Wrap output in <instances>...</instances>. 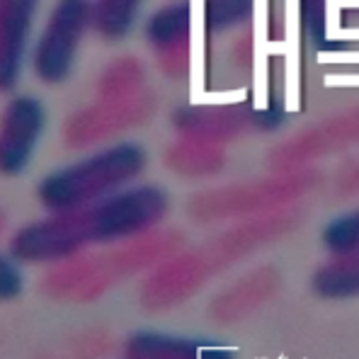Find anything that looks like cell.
I'll list each match as a JSON object with an SVG mask.
<instances>
[{"instance_id": "obj_1", "label": "cell", "mask_w": 359, "mask_h": 359, "mask_svg": "<svg viewBox=\"0 0 359 359\" xmlns=\"http://www.w3.org/2000/svg\"><path fill=\"white\" fill-rule=\"evenodd\" d=\"M170 209L158 184H129L83 209L51 214L13 236L10 252L18 262H56L88 245L129 241L156 229Z\"/></svg>"}, {"instance_id": "obj_2", "label": "cell", "mask_w": 359, "mask_h": 359, "mask_svg": "<svg viewBox=\"0 0 359 359\" xmlns=\"http://www.w3.org/2000/svg\"><path fill=\"white\" fill-rule=\"evenodd\" d=\"M146 149L136 141L109 144L41 177L36 199L49 214L90 207L134 184L146 170Z\"/></svg>"}, {"instance_id": "obj_3", "label": "cell", "mask_w": 359, "mask_h": 359, "mask_svg": "<svg viewBox=\"0 0 359 359\" xmlns=\"http://www.w3.org/2000/svg\"><path fill=\"white\" fill-rule=\"evenodd\" d=\"M93 27V0H56L32 51L34 76L46 86H61L71 76L78 49Z\"/></svg>"}, {"instance_id": "obj_4", "label": "cell", "mask_w": 359, "mask_h": 359, "mask_svg": "<svg viewBox=\"0 0 359 359\" xmlns=\"http://www.w3.org/2000/svg\"><path fill=\"white\" fill-rule=\"evenodd\" d=\"M46 112L34 95H18L8 102L0 119V172L20 175L39 149Z\"/></svg>"}, {"instance_id": "obj_5", "label": "cell", "mask_w": 359, "mask_h": 359, "mask_svg": "<svg viewBox=\"0 0 359 359\" xmlns=\"http://www.w3.org/2000/svg\"><path fill=\"white\" fill-rule=\"evenodd\" d=\"M39 0H0V90L18 86Z\"/></svg>"}, {"instance_id": "obj_6", "label": "cell", "mask_w": 359, "mask_h": 359, "mask_svg": "<svg viewBox=\"0 0 359 359\" xmlns=\"http://www.w3.org/2000/svg\"><path fill=\"white\" fill-rule=\"evenodd\" d=\"M126 359H238L231 347L202 337H177L163 332H134L124 347Z\"/></svg>"}, {"instance_id": "obj_7", "label": "cell", "mask_w": 359, "mask_h": 359, "mask_svg": "<svg viewBox=\"0 0 359 359\" xmlns=\"http://www.w3.org/2000/svg\"><path fill=\"white\" fill-rule=\"evenodd\" d=\"M311 289L316 297L328 301L359 299V250L332 255L313 272Z\"/></svg>"}, {"instance_id": "obj_8", "label": "cell", "mask_w": 359, "mask_h": 359, "mask_svg": "<svg viewBox=\"0 0 359 359\" xmlns=\"http://www.w3.org/2000/svg\"><path fill=\"white\" fill-rule=\"evenodd\" d=\"M192 29V8L189 0H175V3L163 5L161 10L149 18L144 27L146 41L156 51H172L184 46Z\"/></svg>"}, {"instance_id": "obj_9", "label": "cell", "mask_w": 359, "mask_h": 359, "mask_svg": "<svg viewBox=\"0 0 359 359\" xmlns=\"http://www.w3.org/2000/svg\"><path fill=\"white\" fill-rule=\"evenodd\" d=\"M144 0H93V29L104 39H124L136 25Z\"/></svg>"}, {"instance_id": "obj_10", "label": "cell", "mask_w": 359, "mask_h": 359, "mask_svg": "<svg viewBox=\"0 0 359 359\" xmlns=\"http://www.w3.org/2000/svg\"><path fill=\"white\" fill-rule=\"evenodd\" d=\"M320 243L330 255L359 250V207L332 216L320 231Z\"/></svg>"}, {"instance_id": "obj_11", "label": "cell", "mask_w": 359, "mask_h": 359, "mask_svg": "<svg viewBox=\"0 0 359 359\" xmlns=\"http://www.w3.org/2000/svg\"><path fill=\"white\" fill-rule=\"evenodd\" d=\"M252 18V0H204V22L209 32L238 29Z\"/></svg>"}, {"instance_id": "obj_12", "label": "cell", "mask_w": 359, "mask_h": 359, "mask_svg": "<svg viewBox=\"0 0 359 359\" xmlns=\"http://www.w3.org/2000/svg\"><path fill=\"white\" fill-rule=\"evenodd\" d=\"M22 272L18 267V260L13 255L0 252V301H13L22 294Z\"/></svg>"}, {"instance_id": "obj_13", "label": "cell", "mask_w": 359, "mask_h": 359, "mask_svg": "<svg viewBox=\"0 0 359 359\" xmlns=\"http://www.w3.org/2000/svg\"><path fill=\"white\" fill-rule=\"evenodd\" d=\"M301 8H304L306 27L316 32V36L323 34V0H301Z\"/></svg>"}]
</instances>
